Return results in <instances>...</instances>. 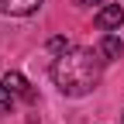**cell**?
<instances>
[{
    "mask_svg": "<svg viewBox=\"0 0 124 124\" xmlns=\"http://www.w3.org/2000/svg\"><path fill=\"white\" fill-rule=\"evenodd\" d=\"M52 79L66 97H86L100 83V59L90 48H66L52 62Z\"/></svg>",
    "mask_w": 124,
    "mask_h": 124,
    "instance_id": "1",
    "label": "cell"
},
{
    "mask_svg": "<svg viewBox=\"0 0 124 124\" xmlns=\"http://www.w3.org/2000/svg\"><path fill=\"white\" fill-rule=\"evenodd\" d=\"M124 21V10H121V4H110V7H103L97 17H93V24H97L100 31H110V28H117Z\"/></svg>",
    "mask_w": 124,
    "mask_h": 124,
    "instance_id": "2",
    "label": "cell"
},
{
    "mask_svg": "<svg viewBox=\"0 0 124 124\" xmlns=\"http://www.w3.org/2000/svg\"><path fill=\"white\" fill-rule=\"evenodd\" d=\"M41 7V0H0V10L14 14V17H24V14H35Z\"/></svg>",
    "mask_w": 124,
    "mask_h": 124,
    "instance_id": "3",
    "label": "cell"
},
{
    "mask_svg": "<svg viewBox=\"0 0 124 124\" xmlns=\"http://www.w3.org/2000/svg\"><path fill=\"white\" fill-rule=\"evenodd\" d=\"M4 83H7V90H10V93H17L21 100L35 103V90L28 86V79H24V76H17V72H7V76H4Z\"/></svg>",
    "mask_w": 124,
    "mask_h": 124,
    "instance_id": "4",
    "label": "cell"
},
{
    "mask_svg": "<svg viewBox=\"0 0 124 124\" xmlns=\"http://www.w3.org/2000/svg\"><path fill=\"white\" fill-rule=\"evenodd\" d=\"M100 55H103L107 62L121 59V55H124V41H121L117 35H103V41H100Z\"/></svg>",
    "mask_w": 124,
    "mask_h": 124,
    "instance_id": "5",
    "label": "cell"
},
{
    "mask_svg": "<svg viewBox=\"0 0 124 124\" xmlns=\"http://www.w3.org/2000/svg\"><path fill=\"white\" fill-rule=\"evenodd\" d=\"M0 114H10V90H7V83H0Z\"/></svg>",
    "mask_w": 124,
    "mask_h": 124,
    "instance_id": "6",
    "label": "cell"
},
{
    "mask_svg": "<svg viewBox=\"0 0 124 124\" xmlns=\"http://www.w3.org/2000/svg\"><path fill=\"white\" fill-rule=\"evenodd\" d=\"M79 4H100V0H79Z\"/></svg>",
    "mask_w": 124,
    "mask_h": 124,
    "instance_id": "7",
    "label": "cell"
}]
</instances>
